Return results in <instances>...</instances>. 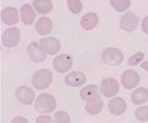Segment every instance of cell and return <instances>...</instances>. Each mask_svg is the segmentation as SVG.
I'll list each match as a JSON object with an SVG mask.
<instances>
[{
	"mask_svg": "<svg viewBox=\"0 0 148 123\" xmlns=\"http://www.w3.org/2000/svg\"><path fill=\"white\" fill-rule=\"evenodd\" d=\"M53 82V73L47 69L38 70L32 76V86L38 90L47 89Z\"/></svg>",
	"mask_w": 148,
	"mask_h": 123,
	"instance_id": "cell-1",
	"label": "cell"
},
{
	"mask_svg": "<svg viewBox=\"0 0 148 123\" xmlns=\"http://www.w3.org/2000/svg\"><path fill=\"white\" fill-rule=\"evenodd\" d=\"M36 109L40 113H50L56 108V99L50 93H41L36 100Z\"/></svg>",
	"mask_w": 148,
	"mask_h": 123,
	"instance_id": "cell-2",
	"label": "cell"
},
{
	"mask_svg": "<svg viewBox=\"0 0 148 123\" xmlns=\"http://www.w3.org/2000/svg\"><path fill=\"white\" fill-rule=\"evenodd\" d=\"M123 58H124L123 54L117 48H106L101 53V59L107 65H113V66L120 65L123 62Z\"/></svg>",
	"mask_w": 148,
	"mask_h": 123,
	"instance_id": "cell-3",
	"label": "cell"
},
{
	"mask_svg": "<svg viewBox=\"0 0 148 123\" xmlns=\"http://www.w3.org/2000/svg\"><path fill=\"white\" fill-rule=\"evenodd\" d=\"M21 40V30L18 27H8L1 35V42L5 47L12 48L17 46Z\"/></svg>",
	"mask_w": 148,
	"mask_h": 123,
	"instance_id": "cell-4",
	"label": "cell"
},
{
	"mask_svg": "<svg viewBox=\"0 0 148 123\" xmlns=\"http://www.w3.org/2000/svg\"><path fill=\"white\" fill-rule=\"evenodd\" d=\"M53 66L58 73H67V71H70L73 66V58L71 55L67 54L58 55L54 58Z\"/></svg>",
	"mask_w": 148,
	"mask_h": 123,
	"instance_id": "cell-5",
	"label": "cell"
},
{
	"mask_svg": "<svg viewBox=\"0 0 148 123\" xmlns=\"http://www.w3.org/2000/svg\"><path fill=\"white\" fill-rule=\"evenodd\" d=\"M100 91L104 97L111 98L120 91V85L113 78H105L100 83Z\"/></svg>",
	"mask_w": 148,
	"mask_h": 123,
	"instance_id": "cell-6",
	"label": "cell"
},
{
	"mask_svg": "<svg viewBox=\"0 0 148 123\" xmlns=\"http://www.w3.org/2000/svg\"><path fill=\"white\" fill-rule=\"evenodd\" d=\"M139 18L133 13H125L120 19V27L125 32H133L138 27Z\"/></svg>",
	"mask_w": 148,
	"mask_h": 123,
	"instance_id": "cell-7",
	"label": "cell"
},
{
	"mask_svg": "<svg viewBox=\"0 0 148 123\" xmlns=\"http://www.w3.org/2000/svg\"><path fill=\"white\" fill-rule=\"evenodd\" d=\"M27 54L33 63H42L47 58V54L45 53L41 45L38 42H31L27 46Z\"/></svg>",
	"mask_w": 148,
	"mask_h": 123,
	"instance_id": "cell-8",
	"label": "cell"
},
{
	"mask_svg": "<svg viewBox=\"0 0 148 123\" xmlns=\"http://www.w3.org/2000/svg\"><path fill=\"white\" fill-rule=\"evenodd\" d=\"M139 81H140V76L136 71L125 70L122 73L121 82H122V86L125 89L131 90V89L136 88L139 85Z\"/></svg>",
	"mask_w": 148,
	"mask_h": 123,
	"instance_id": "cell-9",
	"label": "cell"
},
{
	"mask_svg": "<svg viewBox=\"0 0 148 123\" xmlns=\"http://www.w3.org/2000/svg\"><path fill=\"white\" fill-rule=\"evenodd\" d=\"M15 95L17 100L23 105H31L36 97L34 91L26 86H19L15 91Z\"/></svg>",
	"mask_w": 148,
	"mask_h": 123,
	"instance_id": "cell-10",
	"label": "cell"
},
{
	"mask_svg": "<svg viewBox=\"0 0 148 123\" xmlns=\"http://www.w3.org/2000/svg\"><path fill=\"white\" fill-rule=\"evenodd\" d=\"M40 45L47 55H56L60 50V42L53 36H46L40 40Z\"/></svg>",
	"mask_w": 148,
	"mask_h": 123,
	"instance_id": "cell-11",
	"label": "cell"
},
{
	"mask_svg": "<svg viewBox=\"0 0 148 123\" xmlns=\"http://www.w3.org/2000/svg\"><path fill=\"white\" fill-rule=\"evenodd\" d=\"M19 16H18V12L16 8L14 7H6L2 9L1 12V21L6 24V25H15L19 22Z\"/></svg>",
	"mask_w": 148,
	"mask_h": 123,
	"instance_id": "cell-12",
	"label": "cell"
},
{
	"mask_svg": "<svg viewBox=\"0 0 148 123\" xmlns=\"http://www.w3.org/2000/svg\"><path fill=\"white\" fill-rule=\"evenodd\" d=\"M86 75L81 72H71L69 73L64 81L66 83V86H70V87H73V88H77V87H81L86 83Z\"/></svg>",
	"mask_w": 148,
	"mask_h": 123,
	"instance_id": "cell-13",
	"label": "cell"
},
{
	"mask_svg": "<svg viewBox=\"0 0 148 123\" xmlns=\"http://www.w3.org/2000/svg\"><path fill=\"white\" fill-rule=\"evenodd\" d=\"M100 95H101L100 88L96 85L87 86L83 89H81V91H80V97L84 102H89V100H92V99L100 98Z\"/></svg>",
	"mask_w": 148,
	"mask_h": 123,
	"instance_id": "cell-14",
	"label": "cell"
},
{
	"mask_svg": "<svg viewBox=\"0 0 148 123\" xmlns=\"http://www.w3.org/2000/svg\"><path fill=\"white\" fill-rule=\"evenodd\" d=\"M108 109L110 113L115 115V116H120L122 115L125 109H127V103L122 97H115L108 103Z\"/></svg>",
	"mask_w": 148,
	"mask_h": 123,
	"instance_id": "cell-15",
	"label": "cell"
},
{
	"mask_svg": "<svg viewBox=\"0 0 148 123\" xmlns=\"http://www.w3.org/2000/svg\"><path fill=\"white\" fill-rule=\"evenodd\" d=\"M53 27H54L53 21L49 17H46V16L40 17L36 23V31L42 36L49 34L53 31Z\"/></svg>",
	"mask_w": 148,
	"mask_h": 123,
	"instance_id": "cell-16",
	"label": "cell"
},
{
	"mask_svg": "<svg viewBox=\"0 0 148 123\" xmlns=\"http://www.w3.org/2000/svg\"><path fill=\"white\" fill-rule=\"evenodd\" d=\"M98 22H99V18H98V15L96 13H87L83 17L81 18V27L86 31H91L93 30L97 25H98Z\"/></svg>",
	"mask_w": 148,
	"mask_h": 123,
	"instance_id": "cell-17",
	"label": "cell"
},
{
	"mask_svg": "<svg viewBox=\"0 0 148 123\" xmlns=\"http://www.w3.org/2000/svg\"><path fill=\"white\" fill-rule=\"evenodd\" d=\"M36 13L30 3H24L21 7V21L25 25H31L34 22Z\"/></svg>",
	"mask_w": 148,
	"mask_h": 123,
	"instance_id": "cell-18",
	"label": "cell"
},
{
	"mask_svg": "<svg viewBox=\"0 0 148 123\" xmlns=\"http://www.w3.org/2000/svg\"><path fill=\"white\" fill-rule=\"evenodd\" d=\"M147 100H148V89L145 88V87H140V88L136 89L131 93V102L134 105L145 104Z\"/></svg>",
	"mask_w": 148,
	"mask_h": 123,
	"instance_id": "cell-19",
	"label": "cell"
},
{
	"mask_svg": "<svg viewBox=\"0 0 148 123\" xmlns=\"http://www.w3.org/2000/svg\"><path fill=\"white\" fill-rule=\"evenodd\" d=\"M33 7L39 14H48L53 10L54 5L51 0H34Z\"/></svg>",
	"mask_w": 148,
	"mask_h": 123,
	"instance_id": "cell-20",
	"label": "cell"
},
{
	"mask_svg": "<svg viewBox=\"0 0 148 123\" xmlns=\"http://www.w3.org/2000/svg\"><path fill=\"white\" fill-rule=\"evenodd\" d=\"M103 107H104L103 100L100 98H97V99H92V100L87 102V104H86V111L90 115H96V114H98V113L101 112Z\"/></svg>",
	"mask_w": 148,
	"mask_h": 123,
	"instance_id": "cell-21",
	"label": "cell"
},
{
	"mask_svg": "<svg viewBox=\"0 0 148 123\" xmlns=\"http://www.w3.org/2000/svg\"><path fill=\"white\" fill-rule=\"evenodd\" d=\"M111 6L119 13H123L129 9L131 5V0H110Z\"/></svg>",
	"mask_w": 148,
	"mask_h": 123,
	"instance_id": "cell-22",
	"label": "cell"
},
{
	"mask_svg": "<svg viewBox=\"0 0 148 123\" xmlns=\"http://www.w3.org/2000/svg\"><path fill=\"white\" fill-rule=\"evenodd\" d=\"M134 116L140 122H147L148 121V106H140L136 109Z\"/></svg>",
	"mask_w": 148,
	"mask_h": 123,
	"instance_id": "cell-23",
	"label": "cell"
},
{
	"mask_svg": "<svg viewBox=\"0 0 148 123\" xmlns=\"http://www.w3.org/2000/svg\"><path fill=\"white\" fill-rule=\"evenodd\" d=\"M67 7L72 14H79L82 10V2L80 0H66Z\"/></svg>",
	"mask_w": 148,
	"mask_h": 123,
	"instance_id": "cell-24",
	"label": "cell"
},
{
	"mask_svg": "<svg viewBox=\"0 0 148 123\" xmlns=\"http://www.w3.org/2000/svg\"><path fill=\"white\" fill-rule=\"evenodd\" d=\"M55 122L57 123H69L71 122V118L70 115L64 112V111H59V112H56L55 113Z\"/></svg>",
	"mask_w": 148,
	"mask_h": 123,
	"instance_id": "cell-25",
	"label": "cell"
},
{
	"mask_svg": "<svg viewBox=\"0 0 148 123\" xmlns=\"http://www.w3.org/2000/svg\"><path fill=\"white\" fill-rule=\"evenodd\" d=\"M145 58V54L144 53H136L133 56H131L128 59V64L131 66H136L138 64H140V62Z\"/></svg>",
	"mask_w": 148,
	"mask_h": 123,
	"instance_id": "cell-26",
	"label": "cell"
},
{
	"mask_svg": "<svg viewBox=\"0 0 148 123\" xmlns=\"http://www.w3.org/2000/svg\"><path fill=\"white\" fill-rule=\"evenodd\" d=\"M53 122V119L47 115H41L37 119V123H50Z\"/></svg>",
	"mask_w": 148,
	"mask_h": 123,
	"instance_id": "cell-27",
	"label": "cell"
},
{
	"mask_svg": "<svg viewBox=\"0 0 148 123\" xmlns=\"http://www.w3.org/2000/svg\"><path fill=\"white\" fill-rule=\"evenodd\" d=\"M141 30H143L144 33L148 34V15L141 22Z\"/></svg>",
	"mask_w": 148,
	"mask_h": 123,
	"instance_id": "cell-28",
	"label": "cell"
},
{
	"mask_svg": "<svg viewBox=\"0 0 148 123\" xmlns=\"http://www.w3.org/2000/svg\"><path fill=\"white\" fill-rule=\"evenodd\" d=\"M13 122L15 123V122H27V120H25L24 118H16L15 120H13Z\"/></svg>",
	"mask_w": 148,
	"mask_h": 123,
	"instance_id": "cell-29",
	"label": "cell"
},
{
	"mask_svg": "<svg viewBox=\"0 0 148 123\" xmlns=\"http://www.w3.org/2000/svg\"><path fill=\"white\" fill-rule=\"evenodd\" d=\"M140 67H141L143 70H145L146 72H148V62H145V63L140 64Z\"/></svg>",
	"mask_w": 148,
	"mask_h": 123,
	"instance_id": "cell-30",
	"label": "cell"
}]
</instances>
